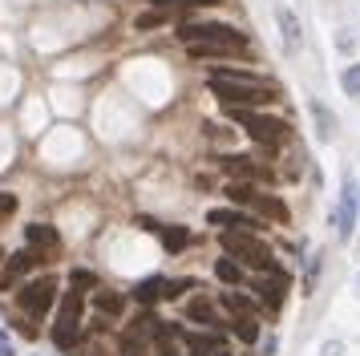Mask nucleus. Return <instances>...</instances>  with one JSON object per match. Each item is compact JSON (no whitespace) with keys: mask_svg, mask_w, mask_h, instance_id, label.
Instances as JSON below:
<instances>
[{"mask_svg":"<svg viewBox=\"0 0 360 356\" xmlns=\"http://www.w3.org/2000/svg\"><path fill=\"white\" fill-rule=\"evenodd\" d=\"M235 332H239V340H247V344H255V340H259V324H255V316H239V324H235Z\"/></svg>","mask_w":360,"mask_h":356,"instance_id":"nucleus-23","label":"nucleus"},{"mask_svg":"<svg viewBox=\"0 0 360 356\" xmlns=\"http://www.w3.org/2000/svg\"><path fill=\"white\" fill-rule=\"evenodd\" d=\"M211 356H231V352H223V348H214V352Z\"/></svg>","mask_w":360,"mask_h":356,"instance_id":"nucleus-31","label":"nucleus"},{"mask_svg":"<svg viewBox=\"0 0 360 356\" xmlns=\"http://www.w3.org/2000/svg\"><path fill=\"white\" fill-rule=\"evenodd\" d=\"M219 170L231 174V178H267V170L255 166L251 158H243V154H227V158H219Z\"/></svg>","mask_w":360,"mask_h":356,"instance_id":"nucleus-13","label":"nucleus"},{"mask_svg":"<svg viewBox=\"0 0 360 356\" xmlns=\"http://www.w3.org/2000/svg\"><path fill=\"white\" fill-rule=\"evenodd\" d=\"M223 251L235 255L243 267H255V272H279L267 243L255 239V231H223Z\"/></svg>","mask_w":360,"mask_h":356,"instance_id":"nucleus-3","label":"nucleus"},{"mask_svg":"<svg viewBox=\"0 0 360 356\" xmlns=\"http://www.w3.org/2000/svg\"><path fill=\"white\" fill-rule=\"evenodd\" d=\"M340 352H344V348L336 344V340H332V344H324V356H340Z\"/></svg>","mask_w":360,"mask_h":356,"instance_id":"nucleus-29","label":"nucleus"},{"mask_svg":"<svg viewBox=\"0 0 360 356\" xmlns=\"http://www.w3.org/2000/svg\"><path fill=\"white\" fill-rule=\"evenodd\" d=\"M134 295H138L142 304H150V300H162V295H166V279H158V275H154V279H142V284L134 288Z\"/></svg>","mask_w":360,"mask_h":356,"instance_id":"nucleus-16","label":"nucleus"},{"mask_svg":"<svg viewBox=\"0 0 360 356\" xmlns=\"http://www.w3.org/2000/svg\"><path fill=\"white\" fill-rule=\"evenodd\" d=\"M162 20H166V13H162V8H154V13H142V16H138V20H134V29L150 32V29H158Z\"/></svg>","mask_w":360,"mask_h":356,"instance_id":"nucleus-24","label":"nucleus"},{"mask_svg":"<svg viewBox=\"0 0 360 356\" xmlns=\"http://www.w3.org/2000/svg\"><path fill=\"white\" fill-rule=\"evenodd\" d=\"M227 198L231 203H239V207H251V210H259V215H267L271 223H288V207H283L279 198H271V194L255 191L251 182H231Z\"/></svg>","mask_w":360,"mask_h":356,"instance_id":"nucleus-5","label":"nucleus"},{"mask_svg":"<svg viewBox=\"0 0 360 356\" xmlns=\"http://www.w3.org/2000/svg\"><path fill=\"white\" fill-rule=\"evenodd\" d=\"M73 284H77V288H98V275H94V272H73Z\"/></svg>","mask_w":360,"mask_h":356,"instance_id":"nucleus-26","label":"nucleus"},{"mask_svg":"<svg viewBox=\"0 0 360 356\" xmlns=\"http://www.w3.org/2000/svg\"><path fill=\"white\" fill-rule=\"evenodd\" d=\"M25 243L37 247V251H49V255L61 251V235H57L53 227H45V223H29V227H25Z\"/></svg>","mask_w":360,"mask_h":356,"instance_id":"nucleus-11","label":"nucleus"},{"mask_svg":"<svg viewBox=\"0 0 360 356\" xmlns=\"http://www.w3.org/2000/svg\"><path fill=\"white\" fill-rule=\"evenodd\" d=\"M311 122H316L320 142H332V138H336V113L328 110L324 101H311Z\"/></svg>","mask_w":360,"mask_h":356,"instance_id":"nucleus-14","label":"nucleus"},{"mask_svg":"<svg viewBox=\"0 0 360 356\" xmlns=\"http://www.w3.org/2000/svg\"><path fill=\"white\" fill-rule=\"evenodd\" d=\"M186 320H198V324H207V328H214V307L207 304V300H191V304H186Z\"/></svg>","mask_w":360,"mask_h":356,"instance_id":"nucleus-17","label":"nucleus"},{"mask_svg":"<svg viewBox=\"0 0 360 356\" xmlns=\"http://www.w3.org/2000/svg\"><path fill=\"white\" fill-rule=\"evenodd\" d=\"M0 255H4V251H0Z\"/></svg>","mask_w":360,"mask_h":356,"instance_id":"nucleus-32","label":"nucleus"},{"mask_svg":"<svg viewBox=\"0 0 360 356\" xmlns=\"http://www.w3.org/2000/svg\"><path fill=\"white\" fill-rule=\"evenodd\" d=\"M207 223H214L219 231H263V223H255L243 210H211Z\"/></svg>","mask_w":360,"mask_h":356,"instance_id":"nucleus-9","label":"nucleus"},{"mask_svg":"<svg viewBox=\"0 0 360 356\" xmlns=\"http://www.w3.org/2000/svg\"><path fill=\"white\" fill-rule=\"evenodd\" d=\"M223 304H227L235 316H255V300H247V295H235V291H227V295H223Z\"/></svg>","mask_w":360,"mask_h":356,"instance_id":"nucleus-21","label":"nucleus"},{"mask_svg":"<svg viewBox=\"0 0 360 356\" xmlns=\"http://www.w3.org/2000/svg\"><path fill=\"white\" fill-rule=\"evenodd\" d=\"M352 227H356V186L348 182L344 194H340V203H336V235L348 239V235H352Z\"/></svg>","mask_w":360,"mask_h":356,"instance_id":"nucleus-8","label":"nucleus"},{"mask_svg":"<svg viewBox=\"0 0 360 356\" xmlns=\"http://www.w3.org/2000/svg\"><path fill=\"white\" fill-rule=\"evenodd\" d=\"M179 41L186 45V53H195V57H239L247 53V37L239 29H231V25H186L182 20L179 29Z\"/></svg>","mask_w":360,"mask_h":356,"instance_id":"nucleus-1","label":"nucleus"},{"mask_svg":"<svg viewBox=\"0 0 360 356\" xmlns=\"http://www.w3.org/2000/svg\"><path fill=\"white\" fill-rule=\"evenodd\" d=\"M154 352H158V356H174V348H170V344H166V336H162V340H158V348H154Z\"/></svg>","mask_w":360,"mask_h":356,"instance_id":"nucleus-28","label":"nucleus"},{"mask_svg":"<svg viewBox=\"0 0 360 356\" xmlns=\"http://www.w3.org/2000/svg\"><path fill=\"white\" fill-rule=\"evenodd\" d=\"M17 215V198L13 194H0V219H13Z\"/></svg>","mask_w":360,"mask_h":356,"instance_id":"nucleus-25","label":"nucleus"},{"mask_svg":"<svg viewBox=\"0 0 360 356\" xmlns=\"http://www.w3.org/2000/svg\"><path fill=\"white\" fill-rule=\"evenodd\" d=\"M94 304H98V312H105V316H122V295H114V291H98Z\"/></svg>","mask_w":360,"mask_h":356,"instance_id":"nucleus-20","label":"nucleus"},{"mask_svg":"<svg viewBox=\"0 0 360 356\" xmlns=\"http://www.w3.org/2000/svg\"><path fill=\"white\" fill-rule=\"evenodd\" d=\"M276 20H279V37H283V49H288V53H295V49L304 45V32H300V20H295V13L279 4V8H276Z\"/></svg>","mask_w":360,"mask_h":356,"instance_id":"nucleus-12","label":"nucleus"},{"mask_svg":"<svg viewBox=\"0 0 360 356\" xmlns=\"http://www.w3.org/2000/svg\"><path fill=\"white\" fill-rule=\"evenodd\" d=\"M211 94L227 101L231 110H255L271 101V85L267 81H243V77H211Z\"/></svg>","mask_w":360,"mask_h":356,"instance_id":"nucleus-2","label":"nucleus"},{"mask_svg":"<svg viewBox=\"0 0 360 356\" xmlns=\"http://www.w3.org/2000/svg\"><path fill=\"white\" fill-rule=\"evenodd\" d=\"M340 85H344V94L348 97H360V65H348V69H344Z\"/></svg>","mask_w":360,"mask_h":356,"instance_id":"nucleus-22","label":"nucleus"},{"mask_svg":"<svg viewBox=\"0 0 360 356\" xmlns=\"http://www.w3.org/2000/svg\"><path fill=\"white\" fill-rule=\"evenodd\" d=\"M158 235H162L166 251H182V247H186V243H191V231H186V227H162V231H158Z\"/></svg>","mask_w":360,"mask_h":356,"instance_id":"nucleus-18","label":"nucleus"},{"mask_svg":"<svg viewBox=\"0 0 360 356\" xmlns=\"http://www.w3.org/2000/svg\"><path fill=\"white\" fill-rule=\"evenodd\" d=\"M53 295H57V279H33V284H25V288L17 291V304L20 312H29L33 320H45L49 316V307H53Z\"/></svg>","mask_w":360,"mask_h":356,"instance_id":"nucleus-7","label":"nucleus"},{"mask_svg":"<svg viewBox=\"0 0 360 356\" xmlns=\"http://www.w3.org/2000/svg\"><path fill=\"white\" fill-rule=\"evenodd\" d=\"M154 4H186V8H195V4H219V0H154Z\"/></svg>","mask_w":360,"mask_h":356,"instance_id":"nucleus-27","label":"nucleus"},{"mask_svg":"<svg viewBox=\"0 0 360 356\" xmlns=\"http://www.w3.org/2000/svg\"><path fill=\"white\" fill-rule=\"evenodd\" d=\"M255 291L263 295V304H267V307H279V304H283V291H288V275L271 272V279H263Z\"/></svg>","mask_w":360,"mask_h":356,"instance_id":"nucleus-15","label":"nucleus"},{"mask_svg":"<svg viewBox=\"0 0 360 356\" xmlns=\"http://www.w3.org/2000/svg\"><path fill=\"white\" fill-rule=\"evenodd\" d=\"M214 275H219L223 284H239V279H243V267H239L235 259H219V263H214Z\"/></svg>","mask_w":360,"mask_h":356,"instance_id":"nucleus-19","label":"nucleus"},{"mask_svg":"<svg viewBox=\"0 0 360 356\" xmlns=\"http://www.w3.org/2000/svg\"><path fill=\"white\" fill-rule=\"evenodd\" d=\"M235 113V122L263 146H276L288 138V122H279V117H267V113H255V110H231Z\"/></svg>","mask_w":360,"mask_h":356,"instance_id":"nucleus-6","label":"nucleus"},{"mask_svg":"<svg viewBox=\"0 0 360 356\" xmlns=\"http://www.w3.org/2000/svg\"><path fill=\"white\" fill-rule=\"evenodd\" d=\"M37 259H41V251H37V247H20L17 255L8 259V272H4V279H0V284H4V288H13L20 275H29L37 267Z\"/></svg>","mask_w":360,"mask_h":356,"instance_id":"nucleus-10","label":"nucleus"},{"mask_svg":"<svg viewBox=\"0 0 360 356\" xmlns=\"http://www.w3.org/2000/svg\"><path fill=\"white\" fill-rule=\"evenodd\" d=\"M85 356H110V352H105V348H89Z\"/></svg>","mask_w":360,"mask_h":356,"instance_id":"nucleus-30","label":"nucleus"},{"mask_svg":"<svg viewBox=\"0 0 360 356\" xmlns=\"http://www.w3.org/2000/svg\"><path fill=\"white\" fill-rule=\"evenodd\" d=\"M77 332H82V288H73L61 300V312H57V324H53V344L69 352L77 344Z\"/></svg>","mask_w":360,"mask_h":356,"instance_id":"nucleus-4","label":"nucleus"}]
</instances>
